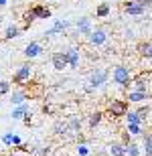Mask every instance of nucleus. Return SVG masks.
I'll return each instance as SVG.
<instances>
[{"label": "nucleus", "mask_w": 152, "mask_h": 156, "mask_svg": "<svg viewBox=\"0 0 152 156\" xmlns=\"http://www.w3.org/2000/svg\"><path fill=\"white\" fill-rule=\"evenodd\" d=\"M132 71H130V67H126V65H116L114 67V71H111V79H114V83L120 87H124V89H128L130 83H132Z\"/></svg>", "instance_id": "1"}, {"label": "nucleus", "mask_w": 152, "mask_h": 156, "mask_svg": "<svg viewBox=\"0 0 152 156\" xmlns=\"http://www.w3.org/2000/svg\"><path fill=\"white\" fill-rule=\"evenodd\" d=\"M150 71H144V73H138L136 77H132V83H130L128 91H140V93H150Z\"/></svg>", "instance_id": "2"}, {"label": "nucleus", "mask_w": 152, "mask_h": 156, "mask_svg": "<svg viewBox=\"0 0 152 156\" xmlns=\"http://www.w3.org/2000/svg\"><path fill=\"white\" fill-rule=\"evenodd\" d=\"M108 79H110V71L105 69V67H95V69H91L87 73V81H89V85L94 87V89L105 85Z\"/></svg>", "instance_id": "3"}, {"label": "nucleus", "mask_w": 152, "mask_h": 156, "mask_svg": "<svg viewBox=\"0 0 152 156\" xmlns=\"http://www.w3.org/2000/svg\"><path fill=\"white\" fill-rule=\"evenodd\" d=\"M33 71H35L33 63H23L16 71H14V75H12V81H14L16 85H24L27 81H30V77H33Z\"/></svg>", "instance_id": "4"}, {"label": "nucleus", "mask_w": 152, "mask_h": 156, "mask_svg": "<svg viewBox=\"0 0 152 156\" xmlns=\"http://www.w3.org/2000/svg\"><path fill=\"white\" fill-rule=\"evenodd\" d=\"M108 39H110V30L105 29V27H95L91 33H89L87 41H89V45H94V47H101L108 43Z\"/></svg>", "instance_id": "5"}, {"label": "nucleus", "mask_w": 152, "mask_h": 156, "mask_svg": "<svg viewBox=\"0 0 152 156\" xmlns=\"http://www.w3.org/2000/svg\"><path fill=\"white\" fill-rule=\"evenodd\" d=\"M128 112V104L124 99H110L108 101V114L111 118H124Z\"/></svg>", "instance_id": "6"}, {"label": "nucleus", "mask_w": 152, "mask_h": 156, "mask_svg": "<svg viewBox=\"0 0 152 156\" xmlns=\"http://www.w3.org/2000/svg\"><path fill=\"white\" fill-rule=\"evenodd\" d=\"M94 30V23L89 16H81L75 20V33L77 35H83V37H89V33Z\"/></svg>", "instance_id": "7"}, {"label": "nucleus", "mask_w": 152, "mask_h": 156, "mask_svg": "<svg viewBox=\"0 0 152 156\" xmlns=\"http://www.w3.org/2000/svg\"><path fill=\"white\" fill-rule=\"evenodd\" d=\"M65 59H67V67L77 69V67H79V61H81V51H79V47L67 49V51H65Z\"/></svg>", "instance_id": "8"}, {"label": "nucleus", "mask_w": 152, "mask_h": 156, "mask_svg": "<svg viewBox=\"0 0 152 156\" xmlns=\"http://www.w3.org/2000/svg\"><path fill=\"white\" fill-rule=\"evenodd\" d=\"M30 14L35 16V20H47V18H51L53 10H51V6H47V4H35L30 8Z\"/></svg>", "instance_id": "9"}, {"label": "nucleus", "mask_w": 152, "mask_h": 156, "mask_svg": "<svg viewBox=\"0 0 152 156\" xmlns=\"http://www.w3.org/2000/svg\"><path fill=\"white\" fill-rule=\"evenodd\" d=\"M124 12L126 14H130V16H144L148 12L146 6H142V4H136V2H124Z\"/></svg>", "instance_id": "10"}, {"label": "nucleus", "mask_w": 152, "mask_h": 156, "mask_svg": "<svg viewBox=\"0 0 152 156\" xmlns=\"http://www.w3.org/2000/svg\"><path fill=\"white\" fill-rule=\"evenodd\" d=\"M126 104H148L150 101V93H140V91H128L126 93Z\"/></svg>", "instance_id": "11"}, {"label": "nucleus", "mask_w": 152, "mask_h": 156, "mask_svg": "<svg viewBox=\"0 0 152 156\" xmlns=\"http://www.w3.org/2000/svg\"><path fill=\"white\" fill-rule=\"evenodd\" d=\"M51 65L55 71H63L67 69V59H65V51H57L51 55Z\"/></svg>", "instance_id": "12"}, {"label": "nucleus", "mask_w": 152, "mask_h": 156, "mask_svg": "<svg viewBox=\"0 0 152 156\" xmlns=\"http://www.w3.org/2000/svg\"><path fill=\"white\" fill-rule=\"evenodd\" d=\"M71 27V20H65V18H61V20H55L53 23V27L45 33V37H53V35H59V33H65V30Z\"/></svg>", "instance_id": "13"}, {"label": "nucleus", "mask_w": 152, "mask_h": 156, "mask_svg": "<svg viewBox=\"0 0 152 156\" xmlns=\"http://www.w3.org/2000/svg\"><path fill=\"white\" fill-rule=\"evenodd\" d=\"M10 101H12V105L27 104V101H29V91L23 89V87H16V89L10 93Z\"/></svg>", "instance_id": "14"}, {"label": "nucleus", "mask_w": 152, "mask_h": 156, "mask_svg": "<svg viewBox=\"0 0 152 156\" xmlns=\"http://www.w3.org/2000/svg\"><path fill=\"white\" fill-rule=\"evenodd\" d=\"M30 114V105L29 104H20V105H12V120H24V118Z\"/></svg>", "instance_id": "15"}, {"label": "nucleus", "mask_w": 152, "mask_h": 156, "mask_svg": "<svg viewBox=\"0 0 152 156\" xmlns=\"http://www.w3.org/2000/svg\"><path fill=\"white\" fill-rule=\"evenodd\" d=\"M41 53H43V45L37 43V41H33V43H29V45L24 47V57L27 59H37Z\"/></svg>", "instance_id": "16"}, {"label": "nucleus", "mask_w": 152, "mask_h": 156, "mask_svg": "<svg viewBox=\"0 0 152 156\" xmlns=\"http://www.w3.org/2000/svg\"><path fill=\"white\" fill-rule=\"evenodd\" d=\"M65 124H67V130H69V134H79V132H81V118L77 116V114L69 116L67 120H65Z\"/></svg>", "instance_id": "17"}, {"label": "nucleus", "mask_w": 152, "mask_h": 156, "mask_svg": "<svg viewBox=\"0 0 152 156\" xmlns=\"http://www.w3.org/2000/svg\"><path fill=\"white\" fill-rule=\"evenodd\" d=\"M142 138H144V144H142L140 152L144 156H152V136H150V130L142 132Z\"/></svg>", "instance_id": "18"}, {"label": "nucleus", "mask_w": 152, "mask_h": 156, "mask_svg": "<svg viewBox=\"0 0 152 156\" xmlns=\"http://www.w3.org/2000/svg\"><path fill=\"white\" fill-rule=\"evenodd\" d=\"M138 55L144 57L146 61H150V57H152V43L150 41H142L140 45H138Z\"/></svg>", "instance_id": "19"}, {"label": "nucleus", "mask_w": 152, "mask_h": 156, "mask_svg": "<svg viewBox=\"0 0 152 156\" xmlns=\"http://www.w3.org/2000/svg\"><path fill=\"white\" fill-rule=\"evenodd\" d=\"M108 156H126V152H124V144H120V142H111L110 146H108V152H105Z\"/></svg>", "instance_id": "20"}, {"label": "nucleus", "mask_w": 152, "mask_h": 156, "mask_svg": "<svg viewBox=\"0 0 152 156\" xmlns=\"http://www.w3.org/2000/svg\"><path fill=\"white\" fill-rule=\"evenodd\" d=\"M0 140H2V142H4L6 146H20V144H23V140L18 138L16 134H12V132H6Z\"/></svg>", "instance_id": "21"}, {"label": "nucleus", "mask_w": 152, "mask_h": 156, "mask_svg": "<svg viewBox=\"0 0 152 156\" xmlns=\"http://www.w3.org/2000/svg\"><path fill=\"white\" fill-rule=\"evenodd\" d=\"M101 118H104V112H100V110H95L91 116H89V120H87V126H89V130H95V128L101 124Z\"/></svg>", "instance_id": "22"}, {"label": "nucleus", "mask_w": 152, "mask_h": 156, "mask_svg": "<svg viewBox=\"0 0 152 156\" xmlns=\"http://www.w3.org/2000/svg\"><path fill=\"white\" fill-rule=\"evenodd\" d=\"M20 33H23L20 27H16V24H8L6 30H4V39L12 41V39H16V37H20Z\"/></svg>", "instance_id": "23"}, {"label": "nucleus", "mask_w": 152, "mask_h": 156, "mask_svg": "<svg viewBox=\"0 0 152 156\" xmlns=\"http://www.w3.org/2000/svg\"><path fill=\"white\" fill-rule=\"evenodd\" d=\"M53 134H55V136H67V134H69L65 120H57L55 124H53Z\"/></svg>", "instance_id": "24"}, {"label": "nucleus", "mask_w": 152, "mask_h": 156, "mask_svg": "<svg viewBox=\"0 0 152 156\" xmlns=\"http://www.w3.org/2000/svg\"><path fill=\"white\" fill-rule=\"evenodd\" d=\"M124 152H126V156H140V154H142V152H140V146L136 144L134 140L124 146Z\"/></svg>", "instance_id": "25"}, {"label": "nucleus", "mask_w": 152, "mask_h": 156, "mask_svg": "<svg viewBox=\"0 0 152 156\" xmlns=\"http://www.w3.org/2000/svg\"><path fill=\"white\" fill-rule=\"evenodd\" d=\"M136 112V116L140 118L142 122H148L150 120V104H144V105H140L138 110H134Z\"/></svg>", "instance_id": "26"}, {"label": "nucleus", "mask_w": 152, "mask_h": 156, "mask_svg": "<svg viewBox=\"0 0 152 156\" xmlns=\"http://www.w3.org/2000/svg\"><path fill=\"white\" fill-rule=\"evenodd\" d=\"M110 10H111V6L108 4V2H101V4L95 8V16L97 18H105V16H110Z\"/></svg>", "instance_id": "27"}, {"label": "nucleus", "mask_w": 152, "mask_h": 156, "mask_svg": "<svg viewBox=\"0 0 152 156\" xmlns=\"http://www.w3.org/2000/svg\"><path fill=\"white\" fill-rule=\"evenodd\" d=\"M124 118L128 120V124H134V126H144V122H142L140 118L136 116V112H132V110L126 112V116H124Z\"/></svg>", "instance_id": "28"}, {"label": "nucleus", "mask_w": 152, "mask_h": 156, "mask_svg": "<svg viewBox=\"0 0 152 156\" xmlns=\"http://www.w3.org/2000/svg\"><path fill=\"white\" fill-rule=\"evenodd\" d=\"M144 132V126H134V124H126V134L130 136H138V134Z\"/></svg>", "instance_id": "29"}, {"label": "nucleus", "mask_w": 152, "mask_h": 156, "mask_svg": "<svg viewBox=\"0 0 152 156\" xmlns=\"http://www.w3.org/2000/svg\"><path fill=\"white\" fill-rule=\"evenodd\" d=\"M75 154L77 156H89V154H91V150H89V146L85 144V142H81V144H77Z\"/></svg>", "instance_id": "30"}, {"label": "nucleus", "mask_w": 152, "mask_h": 156, "mask_svg": "<svg viewBox=\"0 0 152 156\" xmlns=\"http://www.w3.org/2000/svg\"><path fill=\"white\" fill-rule=\"evenodd\" d=\"M33 154L35 156H49L51 154V146H39V148H33Z\"/></svg>", "instance_id": "31"}, {"label": "nucleus", "mask_w": 152, "mask_h": 156, "mask_svg": "<svg viewBox=\"0 0 152 156\" xmlns=\"http://www.w3.org/2000/svg\"><path fill=\"white\" fill-rule=\"evenodd\" d=\"M8 93H10V81L0 79V98L2 95H8Z\"/></svg>", "instance_id": "32"}, {"label": "nucleus", "mask_w": 152, "mask_h": 156, "mask_svg": "<svg viewBox=\"0 0 152 156\" xmlns=\"http://www.w3.org/2000/svg\"><path fill=\"white\" fill-rule=\"evenodd\" d=\"M33 23H35V16H33V14H30V10H29L27 14H24V27H23V29H29Z\"/></svg>", "instance_id": "33"}, {"label": "nucleus", "mask_w": 152, "mask_h": 156, "mask_svg": "<svg viewBox=\"0 0 152 156\" xmlns=\"http://www.w3.org/2000/svg\"><path fill=\"white\" fill-rule=\"evenodd\" d=\"M128 142H132V136H130V134H126V132H124V134H122V142H120V144H124V146H126V144H128Z\"/></svg>", "instance_id": "34"}, {"label": "nucleus", "mask_w": 152, "mask_h": 156, "mask_svg": "<svg viewBox=\"0 0 152 156\" xmlns=\"http://www.w3.org/2000/svg\"><path fill=\"white\" fill-rule=\"evenodd\" d=\"M128 2H136V4H142V6H146V8H150V4H148L146 0H128Z\"/></svg>", "instance_id": "35"}, {"label": "nucleus", "mask_w": 152, "mask_h": 156, "mask_svg": "<svg viewBox=\"0 0 152 156\" xmlns=\"http://www.w3.org/2000/svg\"><path fill=\"white\" fill-rule=\"evenodd\" d=\"M24 124H27V126H30V124H33V114H29V116L24 118Z\"/></svg>", "instance_id": "36"}, {"label": "nucleus", "mask_w": 152, "mask_h": 156, "mask_svg": "<svg viewBox=\"0 0 152 156\" xmlns=\"http://www.w3.org/2000/svg\"><path fill=\"white\" fill-rule=\"evenodd\" d=\"M6 2H8V0H0V6H6Z\"/></svg>", "instance_id": "37"}, {"label": "nucleus", "mask_w": 152, "mask_h": 156, "mask_svg": "<svg viewBox=\"0 0 152 156\" xmlns=\"http://www.w3.org/2000/svg\"><path fill=\"white\" fill-rule=\"evenodd\" d=\"M95 156H108V154H105V152H97V154H95Z\"/></svg>", "instance_id": "38"}, {"label": "nucleus", "mask_w": 152, "mask_h": 156, "mask_svg": "<svg viewBox=\"0 0 152 156\" xmlns=\"http://www.w3.org/2000/svg\"><path fill=\"white\" fill-rule=\"evenodd\" d=\"M2 20H4V16H2V12H0V24H2Z\"/></svg>", "instance_id": "39"}, {"label": "nucleus", "mask_w": 152, "mask_h": 156, "mask_svg": "<svg viewBox=\"0 0 152 156\" xmlns=\"http://www.w3.org/2000/svg\"><path fill=\"white\" fill-rule=\"evenodd\" d=\"M146 2H148V4H152V0H146Z\"/></svg>", "instance_id": "40"}]
</instances>
